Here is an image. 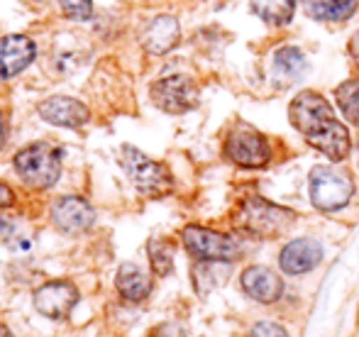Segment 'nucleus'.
<instances>
[{
  "label": "nucleus",
  "instance_id": "f257e3e1",
  "mask_svg": "<svg viewBox=\"0 0 359 337\" xmlns=\"http://www.w3.org/2000/svg\"><path fill=\"white\" fill-rule=\"evenodd\" d=\"M291 125L327 159L342 162L350 154L347 128L335 118L332 105L316 90H301L288 108Z\"/></svg>",
  "mask_w": 359,
  "mask_h": 337
},
{
  "label": "nucleus",
  "instance_id": "f03ea898",
  "mask_svg": "<svg viewBox=\"0 0 359 337\" xmlns=\"http://www.w3.org/2000/svg\"><path fill=\"white\" fill-rule=\"evenodd\" d=\"M296 220V213L281 205H274L269 200L252 195L237 210V228L245 230L247 235L255 238H279L281 233H286Z\"/></svg>",
  "mask_w": 359,
  "mask_h": 337
},
{
  "label": "nucleus",
  "instance_id": "7ed1b4c3",
  "mask_svg": "<svg viewBox=\"0 0 359 337\" xmlns=\"http://www.w3.org/2000/svg\"><path fill=\"white\" fill-rule=\"evenodd\" d=\"M15 169L20 179L34 188H49L62 174V152L47 142H37L15 154Z\"/></svg>",
  "mask_w": 359,
  "mask_h": 337
},
{
  "label": "nucleus",
  "instance_id": "20e7f679",
  "mask_svg": "<svg viewBox=\"0 0 359 337\" xmlns=\"http://www.w3.org/2000/svg\"><path fill=\"white\" fill-rule=\"evenodd\" d=\"M120 164H123L125 174L130 176L135 186H137L140 193L149 195V198H159V195H166L174 186V179H171L169 169L159 162H151L147 154H142L140 149L125 144L120 149Z\"/></svg>",
  "mask_w": 359,
  "mask_h": 337
},
{
  "label": "nucleus",
  "instance_id": "39448f33",
  "mask_svg": "<svg viewBox=\"0 0 359 337\" xmlns=\"http://www.w3.org/2000/svg\"><path fill=\"white\" fill-rule=\"evenodd\" d=\"M355 193L350 174L335 167H316L311 171V200L318 210H340Z\"/></svg>",
  "mask_w": 359,
  "mask_h": 337
},
{
  "label": "nucleus",
  "instance_id": "423d86ee",
  "mask_svg": "<svg viewBox=\"0 0 359 337\" xmlns=\"http://www.w3.org/2000/svg\"><path fill=\"white\" fill-rule=\"evenodd\" d=\"M225 154L230 162H235L237 167H245V169L264 167L271 157L264 135H259L247 123H237L230 130V135L225 139Z\"/></svg>",
  "mask_w": 359,
  "mask_h": 337
},
{
  "label": "nucleus",
  "instance_id": "0eeeda50",
  "mask_svg": "<svg viewBox=\"0 0 359 337\" xmlns=\"http://www.w3.org/2000/svg\"><path fill=\"white\" fill-rule=\"evenodd\" d=\"M181 238H184L186 249L201 261H235L242 254V247L235 238L208 228H198V225H189Z\"/></svg>",
  "mask_w": 359,
  "mask_h": 337
},
{
  "label": "nucleus",
  "instance_id": "6e6552de",
  "mask_svg": "<svg viewBox=\"0 0 359 337\" xmlns=\"http://www.w3.org/2000/svg\"><path fill=\"white\" fill-rule=\"evenodd\" d=\"M151 100L164 113H189L198 105V88L189 76H166L151 85Z\"/></svg>",
  "mask_w": 359,
  "mask_h": 337
},
{
  "label": "nucleus",
  "instance_id": "1a4fd4ad",
  "mask_svg": "<svg viewBox=\"0 0 359 337\" xmlns=\"http://www.w3.org/2000/svg\"><path fill=\"white\" fill-rule=\"evenodd\" d=\"M79 303V291L69 281H49L34 291V308L52 320L67 318Z\"/></svg>",
  "mask_w": 359,
  "mask_h": 337
},
{
  "label": "nucleus",
  "instance_id": "9d476101",
  "mask_svg": "<svg viewBox=\"0 0 359 337\" xmlns=\"http://www.w3.org/2000/svg\"><path fill=\"white\" fill-rule=\"evenodd\" d=\"M52 220L62 233L76 235L86 233L93 225L95 213L83 198H74V195H64L52 205Z\"/></svg>",
  "mask_w": 359,
  "mask_h": 337
},
{
  "label": "nucleus",
  "instance_id": "9b49d317",
  "mask_svg": "<svg viewBox=\"0 0 359 337\" xmlns=\"http://www.w3.org/2000/svg\"><path fill=\"white\" fill-rule=\"evenodd\" d=\"M37 47L25 34H10L0 39V81L15 76L34 62Z\"/></svg>",
  "mask_w": 359,
  "mask_h": 337
},
{
  "label": "nucleus",
  "instance_id": "f8f14e48",
  "mask_svg": "<svg viewBox=\"0 0 359 337\" xmlns=\"http://www.w3.org/2000/svg\"><path fill=\"white\" fill-rule=\"evenodd\" d=\"M37 110L47 123L59 125V128H81L90 118L88 108L81 100L67 98V95H54V98L42 100Z\"/></svg>",
  "mask_w": 359,
  "mask_h": 337
},
{
  "label": "nucleus",
  "instance_id": "ddd939ff",
  "mask_svg": "<svg viewBox=\"0 0 359 337\" xmlns=\"http://www.w3.org/2000/svg\"><path fill=\"white\" fill-rule=\"evenodd\" d=\"M323 259V249L316 240L311 238H301L288 242L284 249H281L279 264L286 274H306V271L316 269Z\"/></svg>",
  "mask_w": 359,
  "mask_h": 337
},
{
  "label": "nucleus",
  "instance_id": "4468645a",
  "mask_svg": "<svg viewBox=\"0 0 359 337\" xmlns=\"http://www.w3.org/2000/svg\"><path fill=\"white\" fill-rule=\"evenodd\" d=\"M242 289L250 298L259 301V303H274V301H279L284 286H281L276 271L266 269V266H250L242 274Z\"/></svg>",
  "mask_w": 359,
  "mask_h": 337
},
{
  "label": "nucleus",
  "instance_id": "2eb2a0df",
  "mask_svg": "<svg viewBox=\"0 0 359 337\" xmlns=\"http://www.w3.org/2000/svg\"><path fill=\"white\" fill-rule=\"evenodd\" d=\"M181 37V27L176 22V18L171 15H159L154 22L147 27L142 44L149 54H166L169 49H174L179 44Z\"/></svg>",
  "mask_w": 359,
  "mask_h": 337
},
{
  "label": "nucleus",
  "instance_id": "dca6fc26",
  "mask_svg": "<svg viewBox=\"0 0 359 337\" xmlns=\"http://www.w3.org/2000/svg\"><path fill=\"white\" fill-rule=\"evenodd\" d=\"M306 57H303L301 49L296 47H281L279 52L274 54V78L281 88L291 85L293 81L306 74Z\"/></svg>",
  "mask_w": 359,
  "mask_h": 337
},
{
  "label": "nucleus",
  "instance_id": "f3484780",
  "mask_svg": "<svg viewBox=\"0 0 359 337\" xmlns=\"http://www.w3.org/2000/svg\"><path fill=\"white\" fill-rule=\"evenodd\" d=\"M118 291L125 296L128 301H144L151 294V281L140 266L135 264H123L118 271Z\"/></svg>",
  "mask_w": 359,
  "mask_h": 337
},
{
  "label": "nucleus",
  "instance_id": "a211bd4d",
  "mask_svg": "<svg viewBox=\"0 0 359 337\" xmlns=\"http://www.w3.org/2000/svg\"><path fill=\"white\" fill-rule=\"evenodd\" d=\"M303 8L313 20L342 22L357 10V0H303Z\"/></svg>",
  "mask_w": 359,
  "mask_h": 337
},
{
  "label": "nucleus",
  "instance_id": "6ab92c4d",
  "mask_svg": "<svg viewBox=\"0 0 359 337\" xmlns=\"http://www.w3.org/2000/svg\"><path fill=\"white\" fill-rule=\"evenodd\" d=\"M252 10L269 25H286L293 18L296 0H250Z\"/></svg>",
  "mask_w": 359,
  "mask_h": 337
},
{
  "label": "nucleus",
  "instance_id": "aec40b11",
  "mask_svg": "<svg viewBox=\"0 0 359 337\" xmlns=\"http://www.w3.org/2000/svg\"><path fill=\"white\" fill-rule=\"evenodd\" d=\"M335 98H337L340 110L345 113V118L350 120V123L359 125V78H352V81L337 85Z\"/></svg>",
  "mask_w": 359,
  "mask_h": 337
},
{
  "label": "nucleus",
  "instance_id": "412c9836",
  "mask_svg": "<svg viewBox=\"0 0 359 337\" xmlns=\"http://www.w3.org/2000/svg\"><path fill=\"white\" fill-rule=\"evenodd\" d=\"M149 261L151 269L159 276H166L171 271V264H174V247L164 240H151L149 242Z\"/></svg>",
  "mask_w": 359,
  "mask_h": 337
},
{
  "label": "nucleus",
  "instance_id": "4be33fe9",
  "mask_svg": "<svg viewBox=\"0 0 359 337\" xmlns=\"http://www.w3.org/2000/svg\"><path fill=\"white\" fill-rule=\"evenodd\" d=\"M62 10L72 20H88L93 15V3L90 0H62Z\"/></svg>",
  "mask_w": 359,
  "mask_h": 337
},
{
  "label": "nucleus",
  "instance_id": "5701e85b",
  "mask_svg": "<svg viewBox=\"0 0 359 337\" xmlns=\"http://www.w3.org/2000/svg\"><path fill=\"white\" fill-rule=\"evenodd\" d=\"M252 337H288L286 330L276 323H257L252 328Z\"/></svg>",
  "mask_w": 359,
  "mask_h": 337
},
{
  "label": "nucleus",
  "instance_id": "b1692460",
  "mask_svg": "<svg viewBox=\"0 0 359 337\" xmlns=\"http://www.w3.org/2000/svg\"><path fill=\"white\" fill-rule=\"evenodd\" d=\"M151 337H186V333L176 323H164L151 333Z\"/></svg>",
  "mask_w": 359,
  "mask_h": 337
},
{
  "label": "nucleus",
  "instance_id": "393cba45",
  "mask_svg": "<svg viewBox=\"0 0 359 337\" xmlns=\"http://www.w3.org/2000/svg\"><path fill=\"white\" fill-rule=\"evenodd\" d=\"M13 203H15V193L5 184H0V208H8Z\"/></svg>",
  "mask_w": 359,
  "mask_h": 337
},
{
  "label": "nucleus",
  "instance_id": "a878e982",
  "mask_svg": "<svg viewBox=\"0 0 359 337\" xmlns=\"http://www.w3.org/2000/svg\"><path fill=\"white\" fill-rule=\"evenodd\" d=\"M350 54H352V59H355L357 67H359V32L352 37V42H350Z\"/></svg>",
  "mask_w": 359,
  "mask_h": 337
},
{
  "label": "nucleus",
  "instance_id": "bb28decb",
  "mask_svg": "<svg viewBox=\"0 0 359 337\" xmlns=\"http://www.w3.org/2000/svg\"><path fill=\"white\" fill-rule=\"evenodd\" d=\"M5 137H8V128H5V120H3V115H0V149H3V144H5Z\"/></svg>",
  "mask_w": 359,
  "mask_h": 337
},
{
  "label": "nucleus",
  "instance_id": "cd10ccee",
  "mask_svg": "<svg viewBox=\"0 0 359 337\" xmlns=\"http://www.w3.org/2000/svg\"><path fill=\"white\" fill-rule=\"evenodd\" d=\"M0 337H13V335H10V330L5 328V325H0Z\"/></svg>",
  "mask_w": 359,
  "mask_h": 337
}]
</instances>
